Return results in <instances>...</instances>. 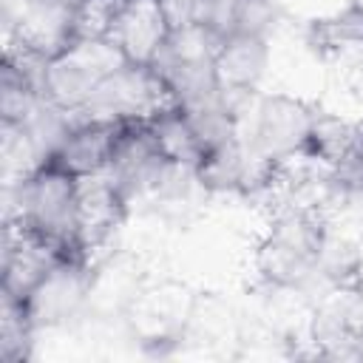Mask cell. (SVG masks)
<instances>
[{
    "mask_svg": "<svg viewBox=\"0 0 363 363\" xmlns=\"http://www.w3.org/2000/svg\"><path fill=\"white\" fill-rule=\"evenodd\" d=\"M79 184L82 179L60 170L43 156L17 184L14 221L60 255H88L77 235Z\"/></svg>",
    "mask_w": 363,
    "mask_h": 363,
    "instance_id": "6da1fadb",
    "label": "cell"
},
{
    "mask_svg": "<svg viewBox=\"0 0 363 363\" xmlns=\"http://www.w3.org/2000/svg\"><path fill=\"white\" fill-rule=\"evenodd\" d=\"M329 250V224L315 207L278 213L255 250V269L269 286H303Z\"/></svg>",
    "mask_w": 363,
    "mask_h": 363,
    "instance_id": "7a4b0ae2",
    "label": "cell"
},
{
    "mask_svg": "<svg viewBox=\"0 0 363 363\" xmlns=\"http://www.w3.org/2000/svg\"><path fill=\"white\" fill-rule=\"evenodd\" d=\"M128 60L113 40H74L43 68V96L60 113H79L94 91Z\"/></svg>",
    "mask_w": 363,
    "mask_h": 363,
    "instance_id": "3957f363",
    "label": "cell"
},
{
    "mask_svg": "<svg viewBox=\"0 0 363 363\" xmlns=\"http://www.w3.org/2000/svg\"><path fill=\"white\" fill-rule=\"evenodd\" d=\"M176 105H179L176 91L153 65L125 62L94 91V96L79 113L96 119H119V122H150Z\"/></svg>",
    "mask_w": 363,
    "mask_h": 363,
    "instance_id": "277c9868",
    "label": "cell"
},
{
    "mask_svg": "<svg viewBox=\"0 0 363 363\" xmlns=\"http://www.w3.org/2000/svg\"><path fill=\"white\" fill-rule=\"evenodd\" d=\"M91 284H94L91 258L68 255V258H60L17 303L23 306L34 329L57 326V323L77 318L88 306Z\"/></svg>",
    "mask_w": 363,
    "mask_h": 363,
    "instance_id": "5b68a950",
    "label": "cell"
},
{
    "mask_svg": "<svg viewBox=\"0 0 363 363\" xmlns=\"http://www.w3.org/2000/svg\"><path fill=\"white\" fill-rule=\"evenodd\" d=\"M315 116L318 111L298 96H289V94L261 96L258 111H255L252 142H250L252 153L278 167L286 159L301 156Z\"/></svg>",
    "mask_w": 363,
    "mask_h": 363,
    "instance_id": "8992f818",
    "label": "cell"
},
{
    "mask_svg": "<svg viewBox=\"0 0 363 363\" xmlns=\"http://www.w3.org/2000/svg\"><path fill=\"white\" fill-rule=\"evenodd\" d=\"M190 295L182 286H156V289H139L133 303L128 306L125 318L130 323L133 337L147 352H164L176 346L184 335V323L190 318Z\"/></svg>",
    "mask_w": 363,
    "mask_h": 363,
    "instance_id": "52a82bcc",
    "label": "cell"
},
{
    "mask_svg": "<svg viewBox=\"0 0 363 363\" xmlns=\"http://www.w3.org/2000/svg\"><path fill=\"white\" fill-rule=\"evenodd\" d=\"M122 122L119 119H96V116H82L79 122L68 125L54 147L45 153L48 162H54L60 170L77 176V179H91L108 170L113 159V147L119 139Z\"/></svg>",
    "mask_w": 363,
    "mask_h": 363,
    "instance_id": "ba28073f",
    "label": "cell"
},
{
    "mask_svg": "<svg viewBox=\"0 0 363 363\" xmlns=\"http://www.w3.org/2000/svg\"><path fill=\"white\" fill-rule=\"evenodd\" d=\"M17 11L9 20L11 45L48 62L71 43L74 0H9Z\"/></svg>",
    "mask_w": 363,
    "mask_h": 363,
    "instance_id": "9c48e42d",
    "label": "cell"
},
{
    "mask_svg": "<svg viewBox=\"0 0 363 363\" xmlns=\"http://www.w3.org/2000/svg\"><path fill=\"white\" fill-rule=\"evenodd\" d=\"M269 62V43L267 34L235 31L221 40L213 57V82L218 94L230 102L233 96H244L255 91Z\"/></svg>",
    "mask_w": 363,
    "mask_h": 363,
    "instance_id": "30bf717a",
    "label": "cell"
},
{
    "mask_svg": "<svg viewBox=\"0 0 363 363\" xmlns=\"http://www.w3.org/2000/svg\"><path fill=\"white\" fill-rule=\"evenodd\" d=\"M173 28L159 0H125L111 40L130 65H156Z\"/></svg>",
    "mask_w": 363,
    "mask_h": 363,
    "instance_id": "8fae6325",
    "label": "cell"
},
{
    "mask_svg": "<svg viewBox=\"0 0 363 363\" xmlns=\"http://www.w3.org/2000/svg\"><path fill=\"white\" fill-rule=\"evenodd\" d=\"M363 323V292L337 286L320 301L312 318V340L326 357H357V332Z\"/></svg>",
    "mask_w": 363,
    "mask_h": 363,
    "instance_id": "7c38bea8",
    "label": "cell"
},
{
    "mask_svg": "<svg viewBox=\"0 0 363 363\" xmlns=\"http://www.w3.org/2000/svg\"><path fill=\"white\" fill-rule=\"evenodd\" d=\"M130 199L119 190V184L105 173L82 179L79 184V210H77V235L82 250L91 255L99 244L111 238V233L122 224Z\"/></svg>",
    "mask_w": 363,
    "mask_h": 363,
    "instance_id": "4fadbf2b",
    "label": "cell"
},
{
    "mask_svg": "<svg viewBox=\"0 0 363 363\" xmlns=\"http://www.w3.org/2000/svg\"><path fill=\"white\" fill-rule=\"evenodd\" d=\"M43 68L31 71L26 60H17L14 51H6L0 71V116L3 128H26L34 116L37 99L43 96Z\"/></svg>",
    "mask_w": 363,
    "mask_h": 363,
    "instance_id": "5bb4252c",
    "label": "cell"
},
{
    "mask_svg": "<svg viewBox=\"0 0 363 363\" xmlns=\"http://www.w3.org/2000/svg\"><path fill=\"white\" fill-rule=\"evenodd\" d=\"M306 43L326 60L363 62V17L352 9L332 17H318L306 28Z\"/></svg>",
    "mask_w": 363,
    "mask_h": 363,
    "instance_id": "9a60e30c",
    "label": "cell"
},
{
    "mask_svg": "<svg viewBox=\"0 0 363 363\" xmlns=\"http://www.w3.org/2000/svg\"><path fill=\"white\" fill-rule=\"evenodd\" d=\"M360 128H363V122H346L340 116H332V113H320L318 111V116H315V122L309 128V136L303 142L301 159L320 162L329 170L337 167L354 150L357 136H360Z\"/></svg>",
    "mask_w": 363,
    "mask_h": 363,
    "instance_id": "2e32d148",
    "label": "cell"
},
{
    "mask_svg": "<svg viewBox=\"0 0 363 363\" xmlns=\"http://www.w3.org/2000/svg\"><path fill=\"white\" fill-rule=\"evenodd\" d=\"M150 130L159 142V150L164 153V159L176 167H184L193 173V167L199 164L204 147H201V139L193 128V122L187 119L184 108L176 105L164 113H159L156 119H150Z\"/></svg>",
    "mask_w": 363,
    "mask_h": 363,
    "instance_id": "e0dca14e",
    "label": "cell"
},
{
    "mask_svg": "<svg viewBox=\"0 0 363 363\" xmlns=\"http://www.w3.org/2000/svg\"><path fill=\"white\" fill-rule=\"evenodd\" d=\"M125 0H74L71 6V43L74 40H111Z\"/></svg>",
    "mask_w": 363,
    "mask_h": 363,
    "instance_id": "ac0fdd59",
    "label": "cell"
},
{
    "mask_svg": "<svg viewBox=\"0 0 363 363\" xmlns=\"http://www.w3.org/2000/svg\"><path fill=\"white\" fill-rule=\"evenodd\" d=\"M0 315H3L0 318V360H6V363L28 360L34 326L26 318L23 306L3 295V312Z\"/></svg>",
    "mask_w": 363,
    "mask_h": 363,
    "instance_id": "d6986e66",
    "label": "cell"
},
{
    "mask_svg": "<svg viewBox=\"0 0 363 363\" xmlns=\"http://www.w3.org/2000/svg\"><path fill=\"white\" fill-rule=\"evenodd\" d=\"M329 187L335 196H340L352 204L363 201V128H360L357 145L349 153V159L329 170Z\"/></svg>",
    "mask_w": 363,
    "mask_h": 363,
    "instance_id": "ffe728a7",
    "label": "cell"
},
{
    "mask_svg": "<svg viewBox=\"0 0 363 363\" xmlns=\"http://www.w3.org/2000/svg\"><path fill=\"white\" fill-rule=\"evenodd\" d=\"M349 9H352V11H357V14L363 17V0H349Z\"/></svg>",
    "mask_w": 363,
    "mask_h": 363,
    "instance_id": "44dd1931",
    "label": "cell"
},
{
    "mask_svg": "<svg viewBox=\"0 0 363 363\" xmlns=\"http://www.w3.org/2000/svg\"><path fill=\"white\" fill-rule=\"evenodd\" d=\"M357 357H363V323H360V332H357Z\"/></svg>",
    "mask_w": 363,
    "mask_h": 363,
    "instance_id": "7402d4cb",
    "label": "cell"
}]
</instances>
